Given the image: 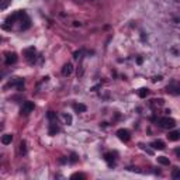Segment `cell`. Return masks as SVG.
Instances as JSON below:
<instances>
[{
    "label": "cell",
    "instance_id": "8",
    "mask_svg": "<svg viewBox=\"0 0 180 180\" xmlns=\"http://www.w3.org/2000/svg\"><path fill=\"white\" fill-rule=\"evenodd\" d=\"M169 141H179L180 139V132L179 131H170L169 135H167Z\"/></svg>",
    "mask_w": 180,
    "mask_h": 180
},
{
    "label": "cell",
    "instance_id": "13",
    "mask_svg": "<svg viewBox=\"0 0 180 180\" xmlns=\"http://www.w3.org/2000/svg\"><path fill=\"white\" fill-rule=\"evenodd\" d=\"M148 94H149V90L146 89V87H142V89H139V91H138V96L141 97V99H145Z\"/></svg>",
    "mask_w": 180,
    "mask_h": 180
},
{
    "label": "cell",
    "instance_id": "2",
    "mask_svg": "<svg viewBox=\"0 0 180 180\" xmlns=\"http://www.w3.org/2000/svg\"><path fill=\"white\" fill-rule=\"evenodd\" d=\"M24 55H26L27 61H28L30 64H32V62L35 61V48H34V46H30V48L24 49Z\"/></svg>",
    "mask_w": 180,
    "mask_h": 180
},
{
    "label": "cell",
    "instance_id": "12",
    "mask_svg": "<svg viewBox=\"0 0 180 180\" xmlns=\"http://www.w3.org/2000/svg\"><path fill=\"white\" fill-rule=\"evenodd\" d=\"M158 162H159L161 165H165V166H169V165H170V161H169V158H166V156H159V158H158Z\"/></svg>",
    "mask_w": 180,
    "mask_h": 180
},
{
    "label": "cell",
    "instance_id": "5",
    "mask_svg": "<svg viewBox=\"0 0 180 180\" xmlns=\"http://www.w3.org/2000/svg\"><path fill=\"white\" fill-rule=\"evenodd\" d=\"M17 62V54L16 52H9L6 55V64L10 66V65H13Z\"/></svg>",
    "mask_w": 180,
    "mask_h": 180
},
{
    "label": "cell",
    "instance_id": "20",
    "mask_svg": "<svg viewBox=\"0 0 180 180\" xmlns=\"http://www.w3.org/2000/svg\"><path fill=\"white\" fill-rule=\"evenodd\" d=\"M86 176L84 174H82V173H75V174H72L71 176V179H84Z\"/></svg>",
    "mask_w": 180,
    "mask_h": 180
},
{
    "label": "cell",
    "instance_id": "23",
    "mask_svg": "<svg viewBox=\"0 0 180 180\" xmlns=\"http://www.w3.org/2000/svg\"><path fill=\"white\" fill-rule=\"evenodd\" d=\"M154 104H158V106H162V104H163V100H162V99H158V100H154Z\"/></svg>",
    "mask_w": 180,
    "mask_h": 180
},
{
    "label": "cell",
    "instance_id": "3",
    "mask_svg": "<svg viewBox=\"0 0 180 180\" xmlns=\"http://www.w3.org/2000/svg\"><path fill=\"white\" fill-rule=\"evenodd\" d=\"M117 136H118L122 142H128L129 138H131V134H129L128 129L121 128V129H118V131H117Z\"/></svg>",
    "mask_w": 180,
    "mask_h": 180
},
{
    "label": "cell",
    "instance_id": "24",
    "mask_svg": "<svg viewBox=\"0 0 180 180\" xmlns=\"http://www.w3.org/2000/svg\"><path fill=\"white\" fill-rule=\"evenodd\" d=\"M73 26H75V27H80V26H82V23H80V21H75V24H73Z\"/></svg>",
    "mask_w": 180,
    "mask_h": 180
},
{
    "label": "cell",
    "instance_id": "15",
    "mask_svg": "<svg viewBox=\"0 0 180 180\" xmlns=\"http://www.w3.org/2000/svg\"><path fill=\"white\" fill-rule=\"evenodd\" d=\"M10 3H11V0H0V10H6L10 6Z\"/></svg>",
    "mask_w": 180,
    "mask_h": 180
},
{
    "label": "cell",
    "instance_id": "7",
    "mask_svg": "<svg viewBox=\"0 0 180 180\" xmlns=\"http://www.w3.org/2000/svg\"><path fill=\"white\" fill-rule=\"evenodd\" d=\"M58 131H59V127L56 125V122L51 121V124H49V129H48V134H49V135H55Z\"/></svg>",
    "mask_w": 180,
    "mask_h": 180
},
{
    "label": "cell",
    "instance_id": "6",
    "mask_svg": "<svg viewBox=\"0 0 180 180\" xmlns=\"http://www.w3.org/2000/svg\"><path fill=\"white\" fill-rule=\"evenodd\" d=\"M72 72H73V65H72L71 62L65 64L64 68H62V75H64V76H71Z\"/></svg>",
    "mask_w": 180,
    "mask_h": 180
},
{
    "label": "cell",
    "instance_id": "16",
    "mask_svg": "<svg viewBox=\"0 0 180 180\" xmlns=\"http://www.w3.org/2000/svg\"><path fill=\"white\" fill-rule=\"evenodd\" d=\"M20 154H21V155H27V144H26V141L20 142Z\"/></svg>",
    "mask_w": 180,
    "mask_h": 180
},
{
    "label": "cell",
    "instance_id": "19",
    "mask_svg": "<svg viewBox=\"0 0 180 180\" xmlns=\"http://www.w3.org/2000/svg\"><path fill=\"white\" fill-rule=\"evenodd\" d=\"M48 120H49V121H54V120H56V113H54V111H49V113H48Z\"/></svg>",
    "mask_w": 180,
    "mask_h": 180
},
{
    "label": "cell",
    "instance_id": "9",
    "mask_svg": "<svg viewBox=\"0 0 180 180\" xmlns=\"http://www.w3.org/2000/svg\"><path fill=\"white\" fill-rule=\"evenodd\" d=\"M13 142V135L11 134H4L1 136V144L3 145H9V144H11Z\"/></svg>",
    "mask_w": 180,
    "mask_h": 180
},
{
    "label": "cell",
    "instance_id": "25",
    "mask_svg": "<svg viewBox=\"0 0 180 180\" xmlns=\"http://www.w3.org/2000/svg\"><path fill=\"white\" fill-rule=\"evenodd\" d=\"M162 77L161 76H158V77H154V82H156V80H161Z\"/></svg>",
    "mask_w": 180,
    "mask_h": 180
},
{
    "label": "cell",
    "instance_id": "4",
    "mask_svg": "<svg viewBox=\"0 0 180 180\" xmlns=\"http://www.w3.org/2000/svg\"><path fill=\"white\" fill-rule=\"evenodd\" d=\"M34 110V103L32 101H26L21 107V116H28L30 113H32Z\"/></svg>",
    "mask_w": 180,
    "mask_h": 180
},
{
    "label": "cell",
    "instance_id": "22",
    "mask_svg": "<svg viewBox=\"0 0 180 180\" xmlns=\"http://www.w3.org/2000/svg\"><path fill=\"white\" fill-rule=\"evenodd\" d=\"M64 118H65V120H66V121H68V124H71V122H72V117H71V116H68V114H65V116H64Z\"/></svg>",
    "mask_w": 180,
    "mask_h": 180
},
{
    "label": "cell",
    "instance_id": "1",
    "mask_svg": "<svg viewBox=\"0 0 180 180\" xmlns=\"http://www.w3.org/2000/svg\"><path fill=\"white\" fill-rule=\"evenodd\" d=\"M159 125L165 129H172L176 127V120H173L172 117H163L159 120Z\"/></svg>",
    "mask_w": 180,
    "mask_h": 180
},
{
    "label": "cell",
    "instance_id": "26",
    "mask_svg": "<svg viewBox=\"0 0 180 180\" xmlns=\"http://www.w3.org/2000/svg\"><path fill=\"white\" fill-rule=\"evenodd\" d=\"M90 1H93V0H90Z\"/></svg>",
    "mask_w": 180,
    "mask_h": 180
},
{
    "label": "cell",
    "instance_id": "14",
    "mask_svg": "<svg viewBox=\"0 0 180 180\" xmlns=\"http://www.w3.org/2000/svg\"><path fill=\"white\" fill-rule=\"evenodd\" d=\"M173 93V94H179V87L176 86V84H172V86H167V93Z\"/></svg>",
    "mask_w": 180,
    "mask_h": 180
},
{
    "label": "cell",
    "instance_id": "10",
    "mask_svg": "<svg viewBox=\"0 0 180 180\" xmlns=\"http://www.w3.org/2000/svg\"><path fill=\"white\" fill-rule=\"evenodd\" d=\"M151 146L154 149H159V151H162V149H165V142H162L161 139L159 141H154L152 144H151Z\"/></svg>",
    "mask_w": 180,
    "mask_h": 180
},
{
    "label": "cell",
    "instance_id": "18",
    "mask_svg": "<svg viewBox=\"0 0 180 180\" xmlns=\"http://www.w3.org/2000/svg\"><path fill=\"white\" fill-rule=\"evenodd\" d=\"M172 179H180V169L179 167H174L173 172H172Z\"/></svg>",
    "mask_w": 180,
    "mask_h": 180
},
{
    "label": "cell",
    "instance_id": "21",
    "mask_svg": "<svg viewBox=\"0 0 180 180\" xmlns=\"http://www.w3.org/2000/svg\"><path fill=\"white\" fill-rule=\"evenodd\" d=\"M69 161H71L72 163H76V162H77V156H76V154H72V155H71V159H69Z\"/></svg>",
    "mask_w": 180,
    "mask_h": 180
},
{
    "label": "cell",
    "instance_id": "27",
    "mask_svg": "<svg viewBox=\"0 0 180 180\" xmlns=\"http://www.w3.org/2000/svg\"><path fill=\"white\" fill-rule=\"evenodd\" d=\"M0 39H1V38H0Z\"/></svg>",
    "mask_w": 180,
    "mask_h": 180
},
{
    "label": "cell",
    "instance_id": "11",
    "mask_svg": "<svg viewBox=\"0 0 180 180\" xmlns=\"http://www.w3.org/2000/svg\"><path fill=\"white\" fill-rule=\"evenodd\" d=\"M73 109H75V111H77V113H84V111L87 110V107L82 103H76V104H73Z\"/></svg>",
    "mask_w": 180,
    "mask_h": 180
},
{
    "label": "cell",
    "instance_id": "17",
    "mask_svg": "<svg viewBox=\"0 0 180 180\" xmlns=\"http://www.w3.org/2000/svg\"><path fill=\"white\" fill-rule=\"evenodd\" d=\"M106 162L109 163V166H113V163H114V156L111 154H106Z\"/></svg>",
    "mask_w": 180,
    "mask_h": 180
}]
</instances>
